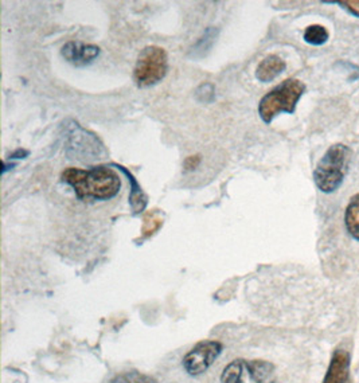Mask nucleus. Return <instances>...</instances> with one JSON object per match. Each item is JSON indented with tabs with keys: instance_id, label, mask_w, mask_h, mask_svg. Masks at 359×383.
<instances>
[{
	"instance_id": "1",
	"label": "nucleus",
	"mask_w": 359,
	"mask_h": 383,
	"mask_svg": "<svg viewBox=\"0 0 359 383\" xmlns=\"http://www.w3.org/2000/svg\"><path fill=\"white\" fill-rule=\"evenodd\" d=\"M62 182L71 186L81 201H106L115 198L121 187L120 176L108 167H92L89 170L67 169L62 173Z\"/></svg>"
},
{
	"instance_id": "2",
	"label": "nucleus",
	"mask_w": 359,
	"mask_h": 383,
	"mask_svg": "<svg viewBox=\"0 0 359 383\" xmlns=\"http://www.w3.org/2000/svg\"><path fill=\"white\" fill-rule=\"evenodd\" d=\"M351 155V149L340 143L328 148L314 171L315 184L322 193L331 194L340 187L349 173Z\"/></svg>"
},
{
	"instance_id": "3",
	"label": "nucleus",
	"mask_w": 359,
	"mask_h": 383,
	"mask_svg": "<svg viewBox=\"0 0 359 383\" xmlns=\"http://www.w3.org/2000/svg\"><path fill=\"white\" fill-rule=\"evenodd\" d=\"M305 92V85L294 78L286 79L269 93H266L259 104V113L264 123L269 124L277 114L296 110V105Z\"/></svg>"
},
{
	"instance_id": "4",
	"label": "nucleus",
	"mask_w": 359,
	"mask_h": 383,
	"mask_svg": "<svg viewBox=\"0 0 359 383\" xmlns=\"http://www.w3.org/2000/svg\"><path fill=\"white\" fill-rule=\"evenodd\" d=\"M222 383H276V371L265 360L237 359L224 369Z\"/></svg>"
},
{
	"instance_id": "5",
	"label": "nucleus",
	"mask_w": 359,
	"mask_h": 383,
	"mask_svg": "<svg viewBox=\"0 0 359 383\" xmlns=\"http://www.w3.org/2000/svg\"><path fill=\"white\" fill-rule=\"evenodd\" d=\"M168 68L165 50L159 46L146 47L136 62L133 79L139 88H148L162 81Z\"/></svg>"
},
{
	"instance_id": "6",
	"label": "nucleus",
	"mask_w": 359,
	"mask_h": 383,
	"mask_svg": "<svg viewBox=\"0 0 359 383\" xmlns=\"http://www.w3.org/2000/svg\"><path fill=\"white\" fill-rule=\"evenodd\" d=\"M222 345L216 341H203L196 345L183 358V367L190 375H200L216 362Z\"/></svg>"
},
{
	"instance_id": "7",
	"label": "nucleus",
	"mask_w": 359,
	"mask_h": 383,
	"mask_svg": "<svg viewBox=\"0 0 359 383\" xmlns=\"http://www.w3.org/2000/svg\"><path fill=\"white\" fill-rule=\"evenodd\" d=\"M100 54V49L95 45L82 42H67L62 47V55L67 62L74 66H86L92 64Z\"/></svg>"
},
{
	"instance_id": "8",
	"label": "nucleus",
	"mask_w": 359,
	"mask_h": 383,
	"mask_svg": "<svg viewBox=\"0 0 359 383\" xmlns=\"http://www.w3.org/2000/svg\"><path fill=\"white\" fill-rule=\"evenodd\" d=\"M350 382V354L346 349H335L322 383Z\"/></svg>"
},
{
	"instance_id": "9",
	"label": "nucleus",
	"mask_w": 359,
	"mask_h": 383,
	"mask_svg": "<svg viewBox=\"0 0 359 383\" xmlns=\"http://www.w3.org/2000/svg\"><path fill=\"white\" fill-rule=\"evenodd\" d=\"M287 68L286 62L279 55H268L264 58L256 70V77L262 82H270Z\"/></svg>"
},
{
	"instance_id": "10",
	"label": "nucleus",
	"mask_w": 359,
	"mask_h": 383,
	"mask_svg": "<svg viewBox=\"0 0 359 383\" xmlns=\"http://www.w3.org/2000/svg\"><path fill=\"white\" fill-rule=\"evenodd\" d=\"M345 223L353 238L359 241V194L354 195L345 211Z\"/></svg>"
},
{
	"instance_id": "11",
	"label": "nucleus",
	"mask_w": 359,
	"mask_h": 383,
	"mask_svg": "<svg viewBox=\"0 0 359 383\" xmlns=\"http://www.w3.org/2000/svg\"><path fill=\"white\" fill-rule=\"evenodd\" d=\"M113 167H117L123 174L126 175L128 177V182L131 183L132 191L130 194V203H131L132 210L133 212H140L143 211L146 205H147V197L143 194L140 186L137 184L136 179L132 176L131 173H128L123 166H119V164H112Z\"/></svg>"
},
{
	"instance_id": "12",
	"label": "nucleus",
	"mask_w": 359,
	"mask_h": 383,
	"mask_svg": "<svg viewBox=\"0 0 359 383\" xmlns=\"http://www.w3.org/2000/svg\"><path fill=\"white\" fill-rule=\"evenodd\" d=\"M328 30L322 25H311L304 32V40L312 46H322L328 40Z\"/></svg>"
},
{
	"instance_id": "13",
	"label": "nucleus",
	"mask_w": 359,
	"mask_h": 383,
	"mask_svg": "<svg viewBox=\"0 0 359 383\" xmlns=\"http://www.w3.org/2000/svg\"><path fill=\"white\" fill-rule=\"evenodd\" d=\"M163 223V219L162 217L157 212V210L148 212L146 217H144V226H143V233L144 236H151L154 234Z\"/></svg>"
},
{
	"instance_id": "14",
	"label": "nucleus",
	"mask_w": 359,
	"mask_h": 383,
	"mask_svg": "<svg viewBox=\"0 0 359 383\" xmlns=\"http://www.w3.org/2000/svg\"><path fill=\"white\" fill-rule=\"evenodd\" d=\"M111 383H155V381L139 373H127L116 377Z\"/></svg>"
},
{
	"instance_id": "15",
	"label": "nucleus",
	"mask_w": 359,
	"mask_h": 383,
	"mask_svg": "<svg viewBox=\"0 0 359 383\" xmlns=\"http://www.w3.org/2000/svg\"><path fill=\"white\" fill-rule=\"evenodd\" d=\"M216 35H217V30H214V29H209V30L205 33V35H203V38H200V39H199V42L196 43L194 53H196V51H202V54H203L207 49H210L209 46H206V43H207V42H209V43H213V42H214Z\"/></svg>"
},
{
	"instance_id": "16",
	"label": "nucleus",
	"mask_w": 359,
	"mask_h": 383,
	"mask_svg": "<svg viewBox=\"0 0 359 383\" xmlns=\"http://www.w3.org/2000/svg\"><path fill=\"white\" fill-rule=\"evenodd\" d=\"M336 3L339 5H342L343 8H346L349 12H351L354 16H358L359 18V0H347V1L338 0Z\"/></svg>"
}]
</instances>
